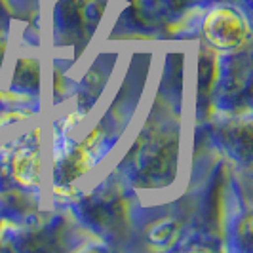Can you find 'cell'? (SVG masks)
Instances as JSON below:
<instances>
[{
  "label": "cell",
  "instance_id": "cell-1",
  "mask_svg": "<svg viewBox=\"0 0 253 253\" xmlns=\"http://www.w3.org/2000/svg\"><path fill=\"white\" fill-rule=\"evenodd\" d=\"M204 38L217 50H238L250 40V21L248 17L232 8V6H219L204 17L202 23Z\"/></svg>",
  "mask_w": 253,
  "mask_h": 253
},
{
  "label": "cell",
  "instance_id": "cell-2",
  "mask_svg": "<svg viewBox=\"0 0 253 253\" xmlns=\"http://www.w3.org/2000/svg\"><path fill=\"white\" fill-rule=\"evenodd\" d=\"M37 147L38 145L21 147L12 158L13 177L25 187H33L40 181L42 164H40V152Z\"/></svg>",
  "mask_w": 253,
  "mask_h": 253
}]
</instances>
